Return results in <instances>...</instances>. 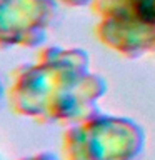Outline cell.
I'll use <instances>...</instances> for the list:
<instances>
[{"mask_svg":"<svg viewBox=\"0 0 155 160\" xmlns=\"http://www.w3.org/2000/svg\"><path fill=\"white\" fill-rule=\"evenodd\" d=\"M3 92H5V88H3V83H2V80H0V100H2V97H3Z\"/></svg>","mask_w":155,"mask_h":160,"instance_id":"7","label":"cell"},{"mask_svg":"<svg viewBox=\"0 0 155 160\" xmlns=\"http://www.w3.org/2000/svg\"><path fill=\"white\" fill-rule=\"evenodd\" d=\"M105 92L107 82L90 70L87 52L48 47L13 70L7 98L17 115L68 127L98 112Z\"/></svg>","mask_w":155,"mask_h":160,"instance_id":"1","label":"cell"},{"mask_svg":"<svg viewBox=\"0 0 155 160\" xmlns=\"http://www.w3.org/2000/svg\"><path fill=\"white\" fill-rule=\"evenodd\" d=\"M60 3H65L68 7H85V5H92L93 0H58Z\"/></svg>","mask_w":155,"mask_h":160,"instance_id":"6","label":"cell"},{"mask_svg":"<svg viewBox=\"0 0 155 160\" xmlns=\"http://www.w3.org/2000/svg\"><path fill=\"white\" fill-rule=\"evenodd\" d=\"M143 148L142 125L102 112L68 125L62 137L63 160H137Z\"/></svg>","mask_w":155,"mask_h":160,"instance_id":"2","label":"cell"},{"mask_svg":"<svg viewBox=\"0 0 155 160\" xmlns=\"http://www.w3.org/2000/svg\"><path fill=\"white\" fill-rule=\"evenodd\" d=\"M20 160H63V158H58L52 152H40V153H33V155H28V157H23Z\"/></svg>","mask_w":155,"mask_h":160,"instance_id":"5","label":"cell"},{"mask_svg":"<svg viewBox=\"0 0 155 160\" xmlns=\"http://www.w3.org/2000/svg\"><path fill=\"white\" fill-rule=\"evenodd\" d=\"M95 35L127 58L155 50V0H93Z\"/></svg>","mask_w":155,"mask_h":160,"instance_id":"3","label":"cell"},{"mask_svg":"<svg viewBox=\"0 0 155 160\" xmlns=\"http://www.w3.org/2000/svg\"><path fill=\"white\" fill-rule=\"evenodd\" d=\"M58 0H0V48L37 47L57 18Z\"/></svg>","mask_w":155,"mask_h":160,"instance_id":"4","label":"cell"}]
</instances>
